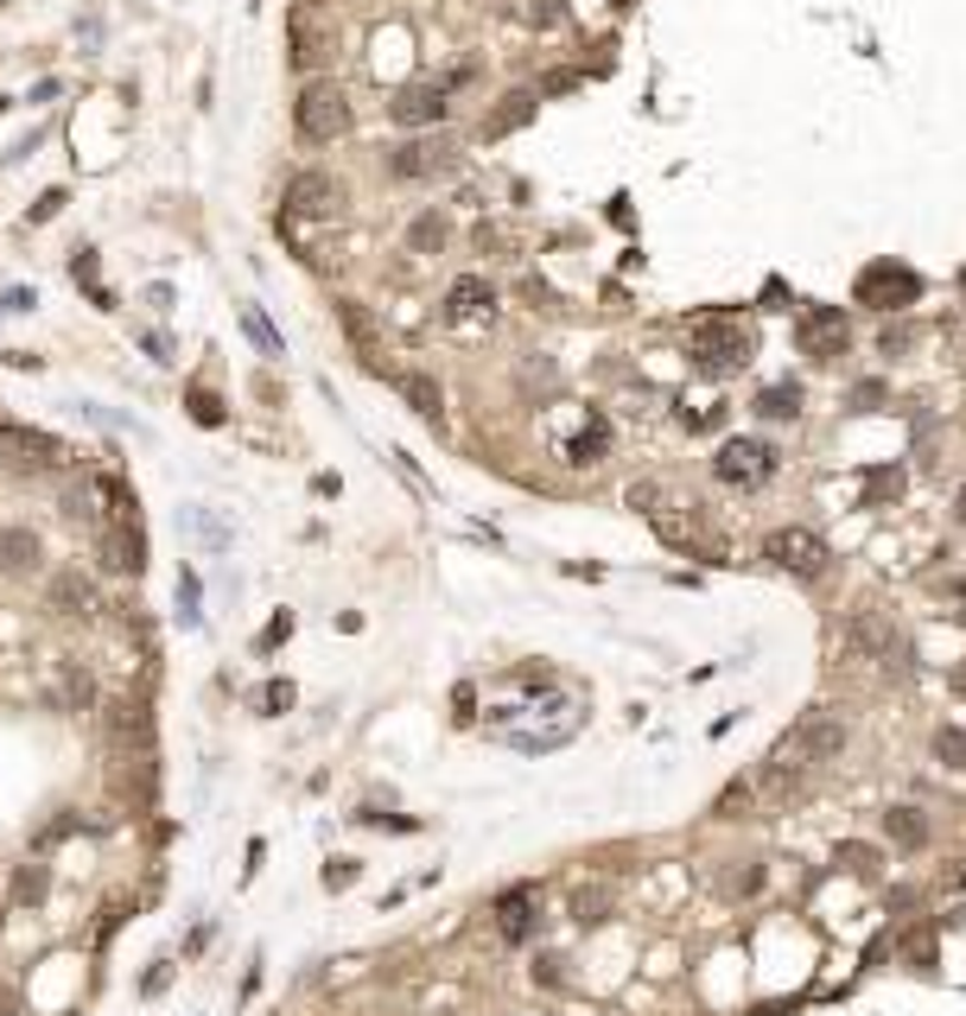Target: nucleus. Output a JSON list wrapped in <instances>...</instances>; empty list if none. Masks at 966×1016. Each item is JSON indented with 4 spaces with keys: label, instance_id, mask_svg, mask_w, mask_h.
<instances>
[{
    "label": "nucleus",
    "instance_id": "39",
    "mask_svg": "<svg viewBox=\"0 0 966 1016\" xmlns=\"http://www.w3.org/2000/svg\"><path fill=\"white\" fill-rule=\"evenodd\" d=\"M0 109H7V96H0Z\"/></svg>",
    "mask_w": 966,
    "mask_h": 1016
},
{
    "label": "nucleus",
    "instance_id": "20",
    "mask_svg": "<svg viewBox=\"0 0 966 1016\" xmlns=\"http://www.w3.org/2000/svg\"><path fill=\"white\" fill-rule=\"evenodd\" d=\"M45 896H51V871H45V864H20V871H13V903L38 908Z\"/></svg>",
    "mask_w": 966,
    "mask_h": 1016
},
{
    "label": "nucleus",
    "instance_id": "9",
    "mask_svg": "<svg viewBox=\"0 0 966 1016\" xmlns=\"http://www.w3.org/2000/svg\"><path fill=\"white\" fill-rule=\"evenodd\" d=\"M446 83H413V89H401L395 102H388V114L401 121V128H433V121H446Z\"/></svg>",
    "mask_w": 966,
    "mask_h": 1016
},
{
    "label": "nucleus",
    "instance_id": "17",
    "mask_svg": "<svg viewBox=\"0 0 966 1016\" xmlns=\"http://www.w3.org/2000/svg\"><path fill=\"white\" fill-rule=\"evenodd\" d=\"M884 833H891V845H903V851H922L929 820H922V807H891V813H884Z\"/></svg>",
    "mask_w": 966,
    "mask_h": 1016
},
{
    "label": "nucleus",
    "instance_id": "26",
    "mask_svg": "<svg viewBox=\"0 0 966 1016\" xmlns=\"http://www.w3.org/2000/svg\"><path fill=\"white\" fill-rule=\"evenodd\" d=\"M528 114H534V96H509V109L490 114V128H483V134H509V128H521Z\"/></svg>",
    "mask_w": 966,
    "mask_h": 1016
},
{
    "label": "nucleus",
    "instance_id": "37",
    "mask_svg": "<svg viewBox=\"0 0 966 1016\" xmlns=\"http://www.w3.org/2000/svg\"><path fill=\"white\" fill-rule=\"evenodd\" d=\"M58 204H64V191H45V197L33 204V217H38V222H45V217H58Z\"/></svg>",
    "mask_w": 966,
    "mask_h": 1016
},
{
    "label": "nucleus",
    "instance_id": "33",
    "mask_svg": "<svg viewBox=\"0 0 966 1016\" xmlns=\"http://www.w3.org/2000/svg\"><path fill=\"white\" fill-rule=\"evenodd\" d=\"M179 610H185V622H197V579L191 572H179Z\"/></svg>",
    "mask_w": 966,
    "mask_h": 1016
},
{
    "label": "nucleus",
    "instance_id": "40",
    "mask_svg": "<svg viewBox=\"0 0 966 1016\" xmlns=\"http://www.w3.org/2000/svg\"><path fill=\"white\" fill-rule=\"evenodd\" d=\"M0 928H7V921H0Z\"/></svg>",
    "mask_w": 966,
    "mask_h": 1016
},
{
    "label": "nucleus",
    "instance_id": "13",
    "mask_svg": "<svg viewBox=\"0 0 966 1016\" xmlns=\"http://www.w3.org/2000/svg\"><path fill=\"white\" fill-rule=\"evenodd\" d=\"M45 546H38L33 528H0V579H33Z\"/></svg>",
    "mask_w": 966,
    "mask_h": 1016
},
{
    "label": "nucleus",
    "instance_id": "35",
    "mask_svg": "<svg viewBox=\"0 0 966 1016\" xmlns=\"http://www.w3.org/2000/svg\"><path fill=\"white\" fill-rule=\"evenodd\" d=\"M350 876H357V864H350V858H331V871H325V890H350Z\"/></svg>",
    "mask_w": 966,
    "mask_h": 1016
},
{
    "label": "nucleus",
    "instance_id": "19",
    "mask_svg": "<svg viewBox=\"0 0 966 1016\" xmlns=\"http://www.w3.org/2000/svg\"><path fill=\"white\" fill-rule=\"evenodd\" d=\"M757 413H763V420H795V413H801V388H795V382L763 388V395H757Z\"/></svg>",
    "mask_w": 966,
    "mask_h": 1016
},
{
    "label": "nucleus",
    "instance_id": "11",
    "mask_svg": "<svg viewBox=\"0 0 966 1016\" xmlns=\"http://www.w3.org/2000/svg\"><path fill=\"white\" fill-rule=\"evenodd\" d=\"M490 312H496V287H490L483 274H464V280L446 287V318L451 325H471V318H490Z\"/></svg>",
    "mask_w": 966,
    "mask_h": 1016
},
{
    "label": "nucleus",
    "instance_id": "8",
    "mask_svg": "<svg viewBox=\"0 0 966 1016\" xmlns=\"http://www.w3.org/2000/svg\"><path fill=\"white\" fill-rule=\"evenodd\" d=\"M343 210V184L331 179V172H299L293 184H287V217H337Z\"/></svg>",
    "mask_w": 966,
    "mask_h": 1016
},
{
    "label": "nucleus",
    "instance_id": "28",
    "mask_svg": "<svg viewBox=\"0 0 966 1016\" xmlns=\"http://www.w3.org/2000/svg\"><path fill=\"white\" fill-rule=\"evenodd\" d=\"M604 908H611V890H579V896H572V915H579L585 928L604 921Z\"/></svg>",
    "mask_w": 966,
    "mask_h": 1016
},
{
    "label": "nucleus",
    "instance_id": "12",
    "mask_svg": "<svg viewBox=\"0 0 966 1016\" xmlns=\"http://www.w3.org/2000/svg\"><path fill=\"white\" fill-rule=\"evenodd\" d=\"M446 166H451L446 141H408V146H395V159H388L395 179H433V172H446Z\"/></svg>",
    "mask_w": 966,
    "mask_h": 1016
},
{
    "label": "nucleus",
    "instance_id": "4",
    "mask_svg": "<svg viewBox=\"0 0 966 1016\" xmlns=\"http://www.w3.org/2000/svg\"><path fill=\"white\" fill-rule=\"evenodd\" d=\"M293 128L299 141L325 146V141H343L350 134V102H343V89L337 83H305L293 102Z\"/></svg>",
    "mask_w": 966,
    "mask_h": 1016
},
{
    "label": "nucleus",
    "instance_id": "5",
    "mask_svg": "<svg viewBox=\"0 0 966 1016\" xmlns=\"http://www.w3.org/2000/svg\"><path fill=\"white\" fill-rule=\"evenodd\" d=\"M853 292H858V305H871V312H903V305L922 299V274L903 267V261H871Z\"/></svg>",
    "mask_w": 966,
    "mask_h": 1016
},
{
    "label": "nucleus",
    "instance_id": "30",
    "mask_svg": "<svg viewBox=\"0 0 966 1016\" xmlns=\"http://www.w3.org/2000/svg\"><path fill=\"white\" fill-rule=\"evenodd\" d=\"M343 330L357 337V350H375V325L363 318V312H357V305H343Z\"/></svg>",
    "mask_w": 966,
    "mask_h": 1016
},
{
    "label": "nucleus",
    "instance_id": "16",
    "mask_svg": "<svg viewBox=\"0 0 966 1016\" xmlns=\"http://www.w3.org/2000/svg\"><path fill=\"white\" fill-rule=\"evenodd\" d=\"M846 337H853L846 312H814V318L801 325V343H808V350H820V356H840V350H846Z\"/></svg>",
    "mask_w": 966,
    "mask_h": 1016
},
{
    "label": "nucleus",
    "instance_id": "23",
    "mask_svg": "<svg viewBox=\"0 0 966 1016\" xmlns=\"http://www.w3.org/2000/svg\"><path fill=\"white\" fill-rule=\"evenodd\" d=\"M446 235H451L446 217H439V210H426V217L408 229V249H413V254H439V249H446Z\"/></svg>",
    "mask_w": 966,
    "mask_h": 1016
},
{
    "label": "nucleus",
    "instance_id": "10",
    "mask_svg": "<svg viewBox=\"0 0 966 1016\" xmlns=\"http://www.w3.org/2000/svg\"><path fill=\"white\" fill-rule=\"evenodd\" d=\"M534 921H541V890H534V883H516V890L496 896V928H503V941H528Z\"/></svg>",
    "mask_w": 966,
    "mask_h": 1016
},
{
    "label": "nucleus",
    "instance_id": "2",
    "mask_svg": "<svg viewBox=\"0 0 966 1016\" xmlns=\"http://www.w3.org/2000/svg\"><path fill=\"white\" fill-rule=\"evenodd\" d=\"M782 471V451L770 445V438H750V433H738V438H725L719 445V458H712V476L725 483V489H763L770 476Z\"/></svg>",
    "mask_w": 966,
    "mask_h": 1016
},
{
    "label": "nucleus",
    "instance_id": "29",
    "mask_svg": "<svg viewBox=\"0 0 966 1016\" xmlns=\"http://www.w3.org/2000/svg\"><path fill=\"white\" fill-rule=\"evenodd\" d=\"M191 420L197 426H224V400L210 395V388H191Z\"/></svg>",
    "mask_w": 966,
    "mask_h": 1016
},
{
    "label": "nucleus",
    "instance_id": "7",
    "mask_svg": "<svg viewBox=\"0 0 966 1016\" xmlns=\"http://www.w3.org/2000/svg\"><path fill=\"white\" fill-rule=\"evenodd\" d=\"M763 559L782 566V572H795V579H808L826 566V541H820L814 528H776L770 541H763Z\"/></svg>",
    "mask_w": 966,
    "mask_h": 1016
},
{
    "label": "nucleus",
    "instance_id": "3",
    "mask_svg": "<svg viewBox=\"0 0 966 1016\" xmlns=\"http://www.w3.org/2000/svg\"><path fill=\"white\" fill-rule=\"evenodd\" d=\"M693 368L719 375V382L750 368V330L738 318H700V330H693Z\"/></svg>",
    "mask_w": 966,
    "mask_h": 1016
},
{
    "label": "nucleus",
    "instance_id": "36",
    "mask_svg": "<svg viewBox=\"0 0 966 1016\" xmlns=\"http://www.w3.org/2000/svg\"><path fill=\"white\" fill-rule=\"evenodd\" d=\"M840 858H846V871H858V876L871 871V876H878V858H865L858 845H840Z\"/></svg>",
    "mask_w": 966,
    "mask_h": 1016
},
{
    "label": "nucleus",
    "instance_id": "14",
    "mask_svg": "<svg viewBox=\"0 0 966 1016\" xmlns=\"http://www.w3.org/2000/svg\"><path fill=\"white\" fill-rule=\"evenodd\" d=\"M102 566H109V572H141V566H147L141 528H102Z\"/></svg>",
    "mask_w": 966,
    "mask_h": 1016
},
{
    "label": "nucleus",
    "instance_id": "38",
    "mask_svg": "<svg viewBox=\"0 0 966 1016\" xmlns=\"http://www.w3.org/2000/svg\"><path fill=\"white\" fill-rule=\"evenodd\" d=\"M287 629H293V617H274V622H267V636H261V649H274V642H280Z\"/></svg>",
    "mask_w": 966,
    "mask_h": 1016
},
{
    "label": "nucleus",
    "instance_id": "1",
    "mask_svg": "<svg viewBox=\"0 0 966 1016\" xmlns=\"http://www.w3.org/2000/svg\"><path fill=\"white\" fill-rule=\"evenodd\" d=\"M840 750H846V718H840L833 705H814V712H801L795 730L763 757V769L750 775V788H763L770 800H795Z\"/></svg>",
    "mask_w": 966,
    "mask_h": 1016
},
{
    "label": "nucleus",
    "instance_id": "21",
    "mask_svg": "<svg viewBox=\"0 0 966 1016\" xmlns=\"http://www.w3.org/2000/svg\"><path fill=\"white\" fill-rule=\"evenodd\" d=\"M0 445H13V451H33V464H58V438H45V433H20V426H0Z\"/></svg>",
    "mask_w": 966,
    "mask_h": 1016
},
{
    "label": "nucleus",
    "instance_id": "18",
    "mask_svg": "<svg viewBox=\"0 0 966 1016\" xmlns=\"http://www.w3.org/2000/svg\"><path fill=\"white\" fill-rule=\"evenodd\" d=\"M401 395H408V407H413V413H426L433 426L446 420V400H439V382H433V375H408V382H401Z\"/></svg>",
    "mask_w": 966,
    "mask_h": 1016
},
{
    "label": "nucleus",
    "instance_id": "31",
    "mask_svg": "<svg viewBox=\"0 0 966 1016\" xmlns=\"http://www.w3.org/2000/svg\"><path fill=\"white\" fill-rule=\"evenodd\" d=\"M287 705H293V687H287V680H267V687H261V712H267V718L287 712Z\"/></svg>",
    "mask_w": 966,
    "mask_h": 1016
},
{
    "label": "nucleus",
    "instance_id": "32",
    "mask_svg": "<svg viewBox=\"0 0 966 1016\" xmlns=\"http://www.w3.org/2000/svg\"><path fill=\"white\" fill-rule=\"evenodd\" d=\"M744 807H750V782H738V788H725V800H719V813H725V820H744Z\"/></svg>",
    "mask_w": 966,
    "mask_h": 1016
},
{
    "label": "nucleus",
    "instance_id": "27",
    "mask_svg": "<svg viewBox=\"0 0 966 1016\" xmlns=\"http://www.w3.org/2000/svg\"><path fill=\"white\" fill-rule=\"evenodd\" d=\"M242 330H249V337L261 343V356H280V337H274V325L261 318L255 305H242Z\"/></svg>",
    "mask_w": 966,
    "mask_h": 1016
},
{
    "label": "nucleus",
    "instance_id": "24",
    "mask_svg": "<svg viewBox=\"0 0 966 1016\" xmlns=\"http://www.w3.org/2000/svg\"><path fill=\"white\" fill-rule=\"evenodd\" d=\"M757 883H763V858H738V871L719 876L725 896H757Z\"/></svg>",
    "mask_w": 966,
    "mask_h": 1016
},
{
    "label": "nucleus",
    "instance_id": "6",
    "mask_svg": "<svg viewBox=\"0 0 966 1016\" xmlns=\"http://www.w3.org/2000/svg\"><path fill=\"white\" fill-rule=\"evenodd\" d=\"M858 649L871 654V661H884V674H909V636L891 622V610H878V604H865L853 622Z\"/></svg>",
    "mask_w": 966,
    "mask_h": 1016
},
{
    "label": "nucleus",
    "instance_id": "22",
    "mask_svg": "<svg viewBox=\"0 0 966 1016\" xmlns=\"http://www.w3.org/2000/svg\"><path fill=\"white\" fill-rule=\"evenodd\" d=\"M604 445H611V433H604V420H592L585 433L566 445V464H579V471H585V464H597V458H604Z\"/></svg>",
    "mask_w": 966,
    "mask_h": 1016
},
{
    "label": "nucleus",
    "instance_id": "15",
    "mask_svg": "<svg viewBox=\"0 0 966 1016\" xmlns=\"http://www.w3.org/2000/svg\"><path fill=\"white\" fill-rule=\"evenodd\" d=\"M51 610L58 617H89L96 610V584L83 579V572H58L51 579Z\"/></svg>",
    "mask_w": 966,
    "mask_h": 1016
},
{
    "label": "nucleus",
    "instance_id": "34",
    "mask_svg": "<svg viewBox=\"0 0 966 1016\" xmlns=\"http://www.w3.org/2000/svg\"><path fill=\"white\" fill-rule=\"evenodd\" d=\"M166 984H172V966H166V959H159V966H153L147 979H141V997H159V991H166Z\"/></svg>",
    "mask_w": 966,
    "mask_h": 1016
},
{
    "label": "nucleus",
    "instance_id": "25",
    "mask_svg": "<svg viewBox=\"0 0 966 1016\" xmlns=\"http://www.w3.org/2000/svg\"><path fill=\"white\" fill-rule=\"evenodd\" d=\"M934 762H947V769H966V730H961V725L934 730Z\"/></svg>",
    "mask_w": 966,
    "mask_h": 1016
}]
</instances>
